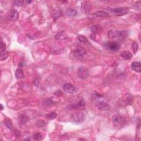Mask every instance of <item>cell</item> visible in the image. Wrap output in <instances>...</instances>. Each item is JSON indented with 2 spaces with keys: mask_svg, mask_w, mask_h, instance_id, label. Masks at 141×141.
<instances>
[{
  "mask_svg": "<svg viewBox=\"0 0 141 141\" xmlns=\"http://www.w3.org/2000/svg\"><path fill=\"white\" fill-rule=\"evenodd\" d=\"M129 11V8L127 7H120L111 9V12L116 16H123L127 14Z\"/></svg>",
  "mask_w": 141,
  "mask_h": 141,
  "instance_id": "cell-1",
  "label": "cell"
},
{
  "mask_svg": "<svg viewBox=\"0 0 141 141\" xmlns=\"http://www.w3.org/2000/svg\"><path fill=\"white\" fill-rule=\"evenodd\" d=\"M104 46L107 49L109 50L112 51H117L119 50L120 45L118 43L115 42V41H109L104 44Z\"/></svg>",
  "mask_w": 141,
  "mask_h": 141,
  "instance_id": "cell-2",
  "label": "cell"
},
{
  "mask_svg": "<svg viewBox=\"0 0 141 141\" xmlns=\"http://www.w3.org/2000/svg\"><path fill=\"white\" fill-rule=\"evenodd\" d=\"M78 77L82 80L87 79L89 76V71L85 67H80L78 69L77 72Z\"/></svg>",
  "mask_w": 141,
  "mask_h": 141,
  "instance_id": "cell-3",
  "label": "cell"
},
{
  "mask_svg": "<svg viewBox=\"0 0 141 141\" xmlns=\"http://www.w3.org/2000/svg\"><path fill=\"white\" fill-rule=\"evenodd\" d=\"M92 10V4L89 1H83L81 3V11L84 14H88Z\"/></svg>",
  "mask_w": 141,
  "mask_h": 141,
  "instance_id": "cell-4",
  "label": "cell"
},
{
  "mask_svg": "<svg viewBox=\"0 0 141 141\" xmlns=\"http://www.w3.org/2000/svg\"><path fill=\"white\" fill-rule=\"evenodd\" d=\"M96 106L101 111H108L110 109V105L108 103L103 100L97 101L96 103Z\"/></svg>",
  "mask_w": 141,
  "mask_h": 141,
  "instance_id": "cell-5",
  "label": "cell"
},
{
  "mask_svg": "<svg viewBox=\"0 0 141 141\" xmlns=\"http://www.w3.org/2000/svg\"><path fill=\"white\" fill-rule=\"evenodd\" d=\"M84 115L81 112H77L73 114L72 116V120L74 123H80L83 121Z\"/></svg>",
  "mask_w": 141,
  "mask_h": 141,
  "instance_id": "cell-6",
  "label": "cell"
},
{
  "mask_svg": "<svg viewBox=\"0 0 141 141\" xmlns=\"http://www.w3.org/2000/svg\"><path fill=\"white\" fill-rule=\"evenodd\" d=\"M72 54L75 57L78 59L82 58L86 54V51L83 48H77V49L73 50Z\"/></svg>",
  "mask_w": 141,
  "mask_h": 141,
  "instance_id": "cell-7",
  "label": "cell"
},
{
  "mask_svg": "<svg viewBox=\"0 0 141 141\" xmlns=\"http://www.w3.org/2000/svg\"><path fill=\"white\" fill-rule=\"evenodd\" d=\"M7 18L10 21L14 22L18 18V12L16 9H12L9 11L8 14H7Z\"/></svg>",
  "mask_w": 141,
  "mask_h": 141,
  "instance_id": "cell-8",
  "label": "cell"
},
{
  "mask_svg": "<svg viewBox=\"0 0 141 141\" xmlns=\"http://www.w3.org/2000/svg\"><path fill=\"white\" fill-rule=\"evenodd\" d=\"M108 35L109 38L114 39L117 38L123 37V33L121 31H114V30H111V31H108Z\"/></svg>",
  "mask_w": 141,
  "mask_h": 141,
  "instance_id": "cell-9",
  "label": "cell"
},
{
  "mask_svg": "<svg viewBox=\"0 0 141 141\" xmlns=\"http://www.w3.org/2000/svg\"><path fill=\"white\" fill-rule=\"evenodd\" d=\"M112 123L115 126H118L122 124L123 121V118L119 114H116L112 117Z\"/></svg>",
  "mask_w": 141,
  "mask_h": 141,
  "instance_id": "cell-10",
  "label": "cell"
},
{
  "mask_svg": "<svg viewBox=\"0 0 141 141\" xmlns=\"http://www.w3.org/2000/svg\"><path fill=\"white\" fill-rule=\"evenodd\" d=\"M63 89L65 92L69 94H73L76 91V88L70 83H66L63 86Z\"/></svg>",
  "mask_w": 141,
  "mask_h": 141,
  "instance_id": "cell-11",
  "label": "cell"
},
{
  "mask_svg": "<svg viewBox=\"0 0 141 141\" xmlns=\"http://www.w3.org/2000/svg\"><path fill=\"white\" fill-rule=\"evenodd\" d=\"M131 67L132 70L137 73L141 72V63L140 62H133L131 65Z\"/></svg>",
  "mask_w": 141,
  "mask_h": 141,
  "instance_id": "cell-12",
  "label": "cell"
},
{
  "mask_svg": "<svg viewBox=\"0 0 141 141\" xmlns=\"http://www.w3.org/2000/svg\"><path fill=\"white\" fill-rule=\"evenodd\" d=\"M86 105L85 100H84L83 98H81V99L79 101V102L77 104L75 105H72L71 106V108L73 109H82L84 108V107Z\"/></svg>",
  "mask_w": 141,
  "mask_h": 141,
  "instance_id": "cell-13",
  "label": "cell"
},
{
  "mask_svg": "<svg viewBox=\"0 0 141 141\" xmlns=\"http://www.w3.org/2000/svg\"><path fill=\"white\" fill-rule=\"evenodd\" d=\"M94 15L97 17L99 18H108L110 16L108 12L104 11H97L94 13Z\"/></svg>",
  "mask_w": 141,
  "mask_h": 141,
  "instance_id": "cell-14",
  "label": "cell"
},
{
  "mask_svg": "<svg viewBox=\"0 0 141 141\" xmlns=\"http://www.w3.org/2000/svg\"><path fill=\"white\" fill-rule=\"evenodd\" d=\"M120 55L123 58L126 60H129L132 59V54L128 51H123L120 54Z\"/></svg>",
  "mask_w": 141,
  "mask_h": 141,
  "instance_id": "cell-15",
  "label": "cell"
},
{
  "mask_svg": "<svg viewBox=\"0 0 141 141\" xmlns=\"http://www.w3.org/2000/svg\"><path fill=\"white\" fill-rule=\"evenodd\" d=\"M4 123L5 125L6 126L8 129H9L11 130H12L13 128V124L10 118H6L4 120Z\"/></svg>",
  "mask_w": 141,
  "mask_h": 141,
  "instance_id": "cell-16",
  "label": "cell"
},
{
  "mask_svg": "<svg viewBox=\"0 0 141 141\" xmlns=\"http://www.w3.org/2000/svg\"><path fill=\"white\" fill-rule=\"evenodd\" d=\"M16 77L17 79H21L24 77V73L22 69L18 68L16 71Z\"/></svg>",
  "mask_w": 141,
  "mask_h": 141,
  "instance_id": "cell-17",
  "label": "cell"
},
{
  "mask_svg": "<svg viewBox=\"0 0 141 141\" xmlns=\"http://www.w3.org/2000/svg\"><path fill=\"white\" fill-rule=\"evenodd\" d=\"M77 12L76 10H75L74 9L72 8H69L68 9L67 11V14L68 15L69 17H75L77 14Z\"/></svg>",
  "mask_w": 141,
  "mask_h": 141,
  "instance_id": "cell-18",
  "label": "cell"
},
{
  "mask_svg": "<svg viewBox=\"0 0 141 141\" xmlns=\"http://www.w3.org/2000/svg\"><path fill=\"white\" fill-rule=\"evenodd\" d=\"M126 99L125 100V102L126 103L127 105H131L132 103L133 98L130 94L127 93L126 94Z\"/></svg>",
  "mask_w": 141,
  "mask_h": 141,
  "instance_id": "cell-19",
  "label": "cell"
},
{
  "mask_svg": "<svg viewBox=\"0 0 141 141\" xmlns=\"http://www.w3.org/2000/svg\"><path fill=\"white\" fill-rule=\"evenodd\" d=\"M56 116H57V114L55 112H51L45 115V117L47 119L50 120H54L56 117Z\"/></svg>",
  "mask_w": 141,
  "mask_h": 141,
  "instance_id": "cell-20",
  "label": "cell"
},
{
  "mask_svg": "<svg viewBox=\"0 0 141 141\" xmlns=\"http://www.w3.org/2000/svg\"><path fill=\"white\" fill-rule=\"evenodd\" d=\"M29 118L27 116L22 115L19 117V122L22 125H25V124L29 121Z\"/></svg>",
  "mask_w": 141,
  "mask_h": 141,
  "instance_id": "cell-21",
  "label": "cell"
},
{
  "mask_svg": "<svg viewBox=\"0 0 141 141\" xmlns=\"http://www.w3.org/2000/svg\"><path fill=\"white\" fill-rule=\"evenodd\" d=\"M91 31L92 32V33H98V32L101 31V26L98 25H94L91 28Z\"/></svg>",
  "mask_w": 141,
  "mask_h": 141,
  "instance_id": "cell-22",
  "label": "cell"
},
{
  "mask_svg": "<svg viewBox=\"0 0 141 141\" xmlns=\"http://www.w3.org/2000/svg\"><path fill=\"white\" fill-rule=\"evenodd\" d=\"M52 103H53V101H52V100L51 98H45L42 101L43 104L46 106H50V105L52 104Z\"/></svg>",
  "mask_w": 141,
  "mask_h": 141,
  "instance_id": "cell-23",
  "label": "cell"
},
{
  "mask_svg": "<svg viewBox=\"0 0 141 141\" xmlns=\"http://www.w3.org/2000/svg\"><path fill=\"white\" fill-rule=\"evenodd\" d=\"M33 138L35 141H41L43 140V136L40 133H35L33 135Z\"/></svg>",
  "mask_w": 141,
  "mask_h": 141,
  "instance_id": "cell-24",
  "label": "cell"
},
{
  "mask_svg": "<svg viewBox=\"0 0 141 141\" xmlns=\"http://www.w3.org/2000/svg\"><path fill=\"white\" fill-rule=\"evenodd\" d=\"M8 57V54L6 51H3L1 52V57L0 60L1 61H4L6 60Z\"/></svg>",
  "mask_w": 141,
  "mask_h": 141,
  "instance_id": "cell-25",
  "label": "cell"
},
{
  "mask_svg": "<svg viewBox=\"0 0 141 141\" xmlns=\"http://www.w3.org/2000/svg\"><path fill=\"white\" fill-rule=\"evenodd\" d=\"M77 39L79 41H80V43H84V44H86V43H88V39H86V37L81 35H78Z\"/></svg>",
  "mask_w": 141,
  "mask_h": 141,
  "instance_id": "cell-26",
  "label": "cell"
},
{
  "mask_svg": "<svg viewBox=\"0 0 141 141\" xmlns=\"http://www.w3.org/2000/svg\"><path fill=\"white\" fill-rule=\"evenodd\" d=\"M138 44L137 42L136 41H133V43H132V48H133V52H134L135 54H136V52L138 51Z\"/></svg>",
  "mask_w": 141,
  "mask_h": 141,
  "instance_id": "cell-27",
  "label": "cell"
},
{
  "mask_svg": "<svg viewBox=\"0 0 141 141\" xmlns=\"http://www.w3.org/2000/svg\"><path fill=\"white\" fill-rule=\"evenodd\" d=\"M37 127H44L46 126V123L43 120H38L37 121Z\"/></svg>",
  "mask_w": 141,
  "mask_h": 141,
  "instance_id": "cell-28",
  "label": "cell"
},
{
  "mask_svg": "<svg viewBox=\"0 0 141 141\" xmlns=\"http://www.w3.org/2000/svg\"><path fill=\"white\" fill-rule=\"evenodd\" d=\"M61 15V11H56L52 15V17L54 19V20H56Z\"/></svg>",
  "mask_w": 141,
  "mask_h": 141,
  "instance_id": "cell-29",
  "label": "cell"
},
{
  "mask_svg": "<svg viewBox=\"0 0 141 141\" xmlns=\"http://www.w3.org/2000/svg\"><path fill=\"white\" fill-rule=\"evenodd\" d=\"M23 3H24L23 1H22V0H18V1H14V5L15 6H16L20 7V6H23Z\"/></svg>",
  "mask_w": 141,
  "mask_h": 141,
  "instance_id": "cell-30",
  "label": "cell"
},
{
  "mask_svg": "<svg viewBox=\"0 0 141 141\" xmlns=\"http://www.w3.org/2000/svg\"><path fill=\"white\" fill-rule=\"evenodd\" d=\"M134 8H135V9H136V10H138V11L141 10V1H137V2H136V3H135V5L134 6Z\"/></svg>",
  "mask_w": 141,
  "mask_h": 141,
  "instance_id": "cell-31",
  "label": "cell"
},
{
  "mask_svg": "<svg viewBox=\"0 0 141 141\" xmlns=\"http://www.w3.org/2000/svg\"><path fill=\"white\" fill-rule=\"evenodd\" d=\"M1 52L3 51H6V45L5 43L3 42L2 40H1Z\"/></svg>",
  "mask_w": 141,
  "mask_h": 141,
  "instance_id": "cell-32",
  "label": "cell"
},
{
  "mask_svg": "<svg viewBox=\"0 0 141 141\" xmlns=\"http://www.w3.org/2000/svg\"><path fill=\"white\" fill-rule=\"evenodd\" d=\"M14 133L15 136H16L17 138H18V137H19V136H20V132H19V131H18L15 130Z\"/></svg>",
  "mask_w": 141,
  "mask_h": 141,
  "instance_id": "cell-33",
  "label": "cell"
},
{
  "mask_svg": "<svg viewBox=\"0 0 141 141\" xmlns=\"http://www.w3.org/2000/svg\"><path fill=\"white\" fill-rule=\"evenodd\" d=\"M0 106H1V110H3V106L2 104H1L0 105Z\"/></svg>",
  "mask_w": 141,
  "mask_h": 141,
  "instance_id": "cell-34",
  "label": "cell"
}]
</instances>
